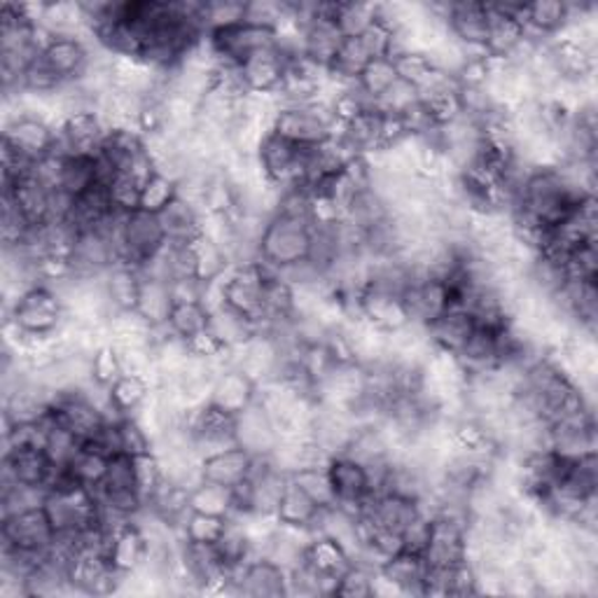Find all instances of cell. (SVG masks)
Returning <instances> with one entry per match:
<instances>
[{"instance_id": "cell-43", "label": "cell", "mask_w": 598, "mask_h": 598, "mask_svg": "<svg viewBox=\"0 0 598 598\" xmlns=\"http://www.w3.org/2000/svg\"><path fill=\"white\" fill-rule=\"evenodd\" d=\"M232 489L213 484V482H199L190 489V512L216 514V517H232Z\"/></svg>"}, {"instance_id": "cell-26", "label": "cell", "mask_w": 598, "mask_h": 598, "mask_svg": "<svg viewBox=\"0 0 598 598\" xmlns=\"http://www.w3.org/2000/svg\"><path fill=\"white\" fill-rule=\"evenodd\" d=\"M237 444L253 453V457H272V451L276 449L279 430L260 400L237 417Z\"/></svg>"}, {"instance_id": "cell-27", "label": "cell", "mask_w": 598, "mask_h": 598, "mask_svg": "<svg viewBox=\"0 0 598 598\" xmlns=\"http://www.w3.org/2000/svg\"><path fill=\"white\" fill-rule=\"evenodd\" d=\"M302 562L318 577H323L325 583L333 585V596H335L339 577L350 568V564H354L346 547L337 543L335 538H329V535H314V538L304 547Z\"/></svg>"}, {"instance_id": "cell-12", "label": "cell", "mask_w": 598, "mask_h": 598, "mask_svg": "<svg viewBox=\"0 0 598 598\" xmlns=\"http://www.w3.org/2000/svg\"><path fill=\"white\" fill-rule=\"evenodd\" d=\"M526 6L528 3H486V17H489L486 54L489 56L510 59L524 45Z\"/></svg>"}, {"instance_id": "cell-13", "label": "cell", "mask_w": 598, "mask_h": 598, "mask_svg": "<svg viewBox=\"0 0 598 598\" xmlns=\"http://www.w3.org/2000/svg\"><path fill=\"white\" fill-rule=\"evenodd\" d=\"M127 575H122L103 552H77L69 568V583L75 594L87 596H108L119 594L122 583Z\"/></svg>"}, {"instance_id": "cell-6", "label": "cell", "mask_w": 598, "mask_h": 598, "mask_svg": "<svg viewBox=\"0 0 598 598\" xmlns=\"http://www.w3.org/2000/svg\"><path fill=\"white\" fill-rule=\"evenodd\" d=\"M164 249H167V234H164L159 216L146 211H134L125 216L117 239L119 262L143 270V266L153 262Z\"/></svg>"}, {"instance_id": "cell-36", "label": "cell", "mask_w": 598, "mask_h": 598, "mask_svg": "<svg viewBox=\"0 0 598 598\" xmlns=\"http://www.w3.org/2000/svg\"><path fill=\"white\" fill-rule=\"evenodd\" d=\"M140 279H143L140 270L125 262H117L106 274H103V285H106L113 312H136Z\"/></svg>"}, {"instance_id": "cell-38", "label": "cell", "mask_w": 598, "mask_h": 598, "mask_svg": "<svg viewBox=\"0 0 598 598\" xmlns=\"http://www.w3.org/2000/svg\"><path fill=\"white\" fill-rule=\"evenodd\" d=\"M96 182H98L96 155H66L64 161H61L56 190L77 199L87 190H92Z\"/></svg>"}, {"instance_id": "cell-47", "label": "cell", "mask_w": 598, "mask_h": 598, "mask_svg": "<svg viewBox=\"0 0 598 598\" xmlns=\"http://www.w3.org/2000/svg\"><path fill=\"white\" fill-rule=\"evenodd\" d=\"M390 59H394L398 77L409 82V85H415L417 90H421L426 82L432 77V73L438 71L432 56L426 52H419V50H400Z\"/></svg>"}, {"instance_id": "cell-29", "label": "cell", "mask_w": 598, "mask_h": 598, "mask_svg": "<svg viewBox=\"0 0 598 598\" xmlns=\"http://www.w3.org/2000/svg\"><path fill=\"white\" fill-rule=\"evenodd\" d=\"M148 552H150V543L146 538V533H143V528L134 520V522H127L113 535L108 559L122 575H132L140 570L143 564L148 562Z\"/></svg>"}, {"instance_id": "cell-21", "label": "cell", "mask_w": 598, "mask_h": 598, "mask_svg": "<svg viewBox=\"0 0 598 598\" xmlns=\"http://www.w3.org/2000/svg\"><path fill=\"white\" fill-rule=\"evenodd\" d=\"M54 468L45 449L38 447H17L3 453V482L48 491Z\"/></svg>"}, {"instance_id": "cell-23", "label": "cell", "mask_w": 598, "mask_h": 598, "mask_svg": "<svg viewBox=\"0 0 598 598\" xmlns=\"http://www.w3.org/2000/svg\"><path fill=\"white\" fill-rule=\"evenodd\" d=\"M478 327V321L463 306H449L436 321L426 325V337L432 348L444 350V354L459 356L461 348L468 344L470 335Z\"/></svg>"}, {"instance_id": "cell-9", "label": "cell", "mask_w": 598, "mask_h": 598, "mask_svg": "<svg viewBox=\"0 0 598 598\" xmlns=\"http://www.w3.org/2000/svg\"><path fill=\"white\" fill-rule=\"evenodd\" d=\"M54 538L56 531L43 505L29 507L0 520V547L48 554Z\"/></svg>"}, {"instance_id": "cell-30", "label": "cell", "mask_w": 598, "mask_h": 598, "mask_svg": "<svg viewBox=\"0 0 598 598\" xmlns=\"http://www.w3.org/2000/svg\"><path fill=\"white\" fill-rule=\"evenodd\" d=\"M159 220L164 227V234H167V243L174 245H188L203 234V216L192 203L180 197H176L167 209L159 213Z\"/></svg>"}, {"instance_id": "cell-41", "label": "cell", "mask_w": 598, "mask_h": 598, "mask_svg": "<svg viewBox=\"0 0 598 598\" xmlns=\"http://www.w3.org/2000/svg\"><path fill=\"white\" fill-rule=\"evenodd\" d=\"M209 327L218 335V339L224 346H230V348H237V346L245 344L251 337L258 335V325L255 323L234 314L232 308H227V306L213 308Z\"/></svg>"}, {"instance_id": "cell-57", "label": "cell", "mask_w": 598, "mask_h": 598, "mask_svg": "<svg viewBox=\"0 0 598 598\" xmlns=\"http://www.w3.org/2000/svg\"><path fill=\"white\" fill-rule=\"evenodd\" d=\"M419 98H421L419 90L398 77L396 85L375 101V108L388 115H405L411 106H417Z\"/></svg>"}, {"instance_id": "cell-10", "label": "cell", "mask_w": 598, "mask_h": 598, "mask_svg": "<svg viewBox=\"0 0 598 598\" xmlns=\"http://www.w3.org/2000/svg\"><path fill=\"white\" fill-rule=\"evenodd\" d=\"M468 517L436 514L430 517V541L423 552L428 568H451L468 562Z\"/></svg>"}, {"instance_id": "cell-55", "label": "cell", "mask_w": 598, "mask_h": 598, "mask_svg": "<svg viewBox=\"0 0 598 598\" xmlns=\"http://www.w3.org/2000/svg\"><path fill=\"white\" fill-rule=\"evenodd\" d=\"M358 38H360L363 48L367 50L369 59L394 56L398 50V31L394 27H388L379 17H377V22Z\"/></svg>"}, {"instance_id": "cell-46", "label": "cell", "mask_w": 598, "mask_h": 598, "mask_svg": "<svg viewBox=\"0 0 598 598\" xmlns=\"http://www.w3.org/2000/svg\"><path fill=\"white\" fill-rule=\"evenodd\" d=\"M398 82V73H396V66H394V59L386 56V59H373L369 64L365 66V71L360 73L358 77V90L369 98V101H377L381 94H386L390 87H394Z\"/></svg>"}, {"instance_id": "cell-32", "label": "cell", "mask_w": 598, "mask_h": 598, "mask_svg": "<svg viewBox=\"0 0 598 598\" xmlns=\"http://www.w3.org/2000/svg\"><path fill=\"white\" fill-rule=\"evenodd\" d=\"M321 505H316L312 499L306 496V493L293 482L287 480L283 493H281V501H279V507H276V522L281 526H293V528H308L314 533V524L318 520L321 514Z\"/></svg>"}, {"instance_id": "cell-34", "label": "cell", "mask_w": 598, "mask_h": 598, "mask_svg": "<svg viewBox=\"0 0 598 598\" xmlns=\"http://www.w3.org/2000/svg\"><path fill=\"white\" fill-rule=\"evenodd\" d=\"M188 245H190V258H192V274L199 283L209 285L232 270L230 255L224 253L220 243H216L206 234L197 237Z\"/></svg>"}, {"instance_id": "cell-58", "label": "cell", "mask_w": 598, "mask_h": 598, "mask_svg": "<svg viewBox=\"0 0 598 598\" xmlns=\"http://www.w3.org/2000/svg\"><path fill=\"white\" fill-rule=\"evenodd\" d=\"M568 281H596L598 279V249L596 241L577 245L566 260Z\"/></svg>"}, {"instance_id": "cell-16", "label": "cell", "mask_w": 598, "mask_h": 598, "mask_svg": "<svg viewBox=\"0 0 598 598\" xmlns=\"http://www.w3.org/2000/svg\"><path fill=\"white\" fill-rule=\"evenodd\" d=\"M3 140L29 161L48 157L56 146V127L38 115H19L3 127Z\"/></svg>"}, {"instance_id": "cell-56", "label": "cell", "mask_w": 598, "mask_h": 598, "mask_svg": "<svg viewBox=\"0 0 598 598\" xmlns=\"http://www.w3.org/2000/svg\"><path fill=\"white\" fill-rule=\"evenodd\" d=\"M373 577L375 568L354 562L350 568L339 577L335 587V596L339 598H369L373 596Z\"/></svg>"}, {"instance_id": "cell-5", "label": "cell", "mask_w": 598, "mask_h": 598, "mask_svg": "<svg viewBox=\"0 0 598 598\" xmlns=\"http://www.w3.org/2000/svg\"><path fill=\"white\" fill-rule=\"evenodd\" d=\"M272 266L264 262H249V264H234L230 272L222 276V306L232 308L234 314L249 318L258 325L262 323V295H264V281L270 276Z\"/></svg>"}, {"instance_id": "cell-33", "label": "cell", "mask_w": 598, "mask_h": 598, "mask_svg": "<svg viewBox=\"0 0 598 598\" xmlns=\"http://www.w3.org/2000/svg\"><path fill=\"white\" fill-rule=\"evenodd\" d=\"M390 583L398 585L405 596H421L423 580L428 575V564L423 554H411V552H398L390 556L379 568Z\"/></svg>"}, {"instance_id": "cell-45", "label": "cell", "mask_w": 598, "mask_h": 598, "mask_svg": "<svg viewBox=\"0 0 598 598\" xmlns=\"http://www.w3.org/2000/svg\"><path fill=\"white\" fill-rule=\"evenodd\" d=\"M291 480L321 507H333L335 505V491L329 484L327 465H306L291 472Z\"/></svg>"}, {"instance_id": "cell-50", "label": "cell", "mask_w": 598, "mask_h": 598, "mask_svg": "<svg viewBox=\"0 0 598 598\" xmlns=\"http://www.w3.org/2000/svg\"><path fill=\"white\" fill-rule=\"evenodd\" d=\"M90 367H92V381L101 388H111L122 375H125V365H122V356L119 348L113 342L101 344L92 358H90Z\"/></svg>"}, {"instance_id": "cell-18", "label": "cell", "mask_w": 598, "mask_h": 598, "mask_svg": "<svg viewBox=\"0 0 598 598\" xmlns=\"http://www.w3.org/2000/svg\"><path fill=\"white\" fill-rule=\"evenodd\" d=\"M230 583L237 594L253 598L287 596V570L266 556H255L230 573Z\"/></svg>"}, {"instance_id": "cell-44", "label": "cell", "mask_w": 598, "mask_h": 598, "mask_svg": "<svg viewBox=\"0 0 598 598\" xmlns=\"http://www.w3.org/2000/svg\"><path fill=\"white\" fill-rule=\"evenodd\" d=\"M227 517H216V514L190 512L180 524V538L192 545H216L220 535L227 528Z\"/></svg>"}, {"instance_id": "cell-3", "label": "cell", "mask_w": 598, "mask_h": 598, "mask_svg": "<svg viewBox=\"0 0 598 598\" xmlns=\"http://www.w3.org/2000/svg\"><path fill=\"white\" fill-rule=\"evenodd\" d=\"M272 132L300 148H314L329 138H339L342 127L325 101L308 106H281L274 115Z\"/></svg>"}, {"instance_id": "cell-42", "label": "cell", "mask_w": 598, "mask_h": 598, "mask_svg": "<svg viewBox=\"0 0 598 598\" xmlns=\"http://www.w3.org/2000/svg\"><path fill=\"white\" fill-rule=\"evenodd\" d=\"M108 461H111V457H106L103 451L82 444V449L75 453V459L66 468L77 484L87 486V489H98L103 484V480H106Z\"/></svg>"}, {"instance_id": "cell-15", "label": "cell", "mask_w": 598, "mask_h": 598, "mask_svg": "<svg viewBox=\"0 0 598 598\" xmlns=\"http://www.w3.org/2000/svg\"><path fill=\"white\" fill-rule=\"evenodd\" d=\"M106 134L108 125L98 111H80L56 127L54 150L61 155H96Z\"/></svg>"}, {"instance_id": "cell-24", "label": "cell", "mask_w": 598, "mask_h": 598, "mask_svg": "<svg viewBox=\"0 0 598 598\" xmlns=\"http://www.w3.org/2000/svg\"><path fill=\"white\" fill-rule=\"evenodd\" d=\"M287 66V56L276 48L255 52L239 66L243 85L255 96H274Z\"/></svg>"}, {"instance_id": "cell-54", "label": "cell", "mask_w": 598, "mask_h": 598, "mask_svg": "<svg viewBox=\"0 0 598 598\" xmlns=\"http://www.w3.org/2000/svg\"><path fill=\"white\" fill-rule=\"evenodd\" d=\"M117 440H119V453H129V457H140V453L155 451L153 438L148 436V430L140 426L136 417L117 419Z\"/></svg>"}, {"instance_id": "cell-39", "label": "cell", "mask_w": 598, "mask_h": 598, "mask_svg": "<svg viewBox=\"0 0 598 598\" xmlns=\"http://www.w3.org/2000/svg\"><path fill=\"white\" fill-rule=\"evenodd\" d=\"M209 323H211V308L203 302H174L169 321H167V329L174 337L188 342L195 335L203 333V329L209 327Z\"/></svg>"}, {"instance_id": "cell-48", "label": "cell", "mask_w": 598, "mask_h": 598, "mask_svg": "<svg viewBox=\"0 0 598 598\" xmlns=\"http://www.w3.org/2000/svg\"><path fill=\"white\" fill-rule=\"evenodd\" d=\"M176 197H178V180L167 176V174L157 171L150 180L143 182L138 211L159 216Z\"/></svg>"}, {"instance_id": "cell-37", "label": "cell", "mask_w": 598, "mask_h": 598, "mask_svg": "<svg viewBox=\"0 0 598 598\" xmlns=\"http://www.w3.org/2000/svg\"><path fill=\"white\" fill-rule=\"evenodd\" d=\"M171 306H174L171 283L143 274L136 312L143 318H146L153 327H164V325H167V321H169Z\"/></svg>"}, {"instance_id": "cell-22", "label": "cell", "mask_w": 598, "mask_h": 598, "mask_svg": "<svg viewBox=\"0 0 598 598\" xmlns=\"http://www.w3.org/2000/svg\"><path fill=\"white\" fill-rule=\"evenodd\" d=\"M3 197L12 199L33 227L52 220V188L33 171L17 178L14 182H3Z\"/></svg>"}, {"instance_id": "cell-7", "label": "cell", "mask_w": 598, "mask_h": 598, "mask_svg": "<svg viewBox=\"0 0 598 598\" xmlns=\"http://www.w3.org/2000/svg\"><path fill=\"white\" fill-rule=\"evenodd\" d=\"M255 159L260 164L264 178L279 190L295 188V185L304 182L306 148L295 146V143L276 136L274 132H270L262 138Z\"/></svg>"}, {"instance_id": "cell-60", "label": "cell", "mask_w": 598, "mask_h": 598, "mask_svg": "<svg viewBox=\"0 0 598 598\" xmlns=\"http://www.w3.org/2000/svg\"><path fill=\"white\" fill-rule=\"evenodd\" d=\"M402 549L411 554H423L430 541V517L426 512H421L417 520H411L402 531Z\"/></svg>"}, {"instance_id": "cell-19", "label": "cell", "mask_w": 598, "mask_h": 598, "mask_svg": "<svg viewBox=\"0 0 598 598\" xmlns=\"http://www.w3.org/2000/svg\"><path fill=\"white\" fill-rule=\"evenodd\" d=\"M40 59L64 85H71L90 69L92 45L80 35H54L50 45L40 52Z\"/></svg>"}, {"instance_id": "cell-8", "label": "cell", "mask_w": 598, "mask_h": 598, "mask_svg": "<svg viewBox=\"0 0 598 598\" xmlns=\"http://www.w3.org/2000/svg\"><path fill=\"white\" fill-rule=\"evenodd\" d=\"M206 40H209L218 64H230V66H241L243 61L253 56L255 52L279 45L274 29L258 27L251 22H239L234 27L218 29L206 35Z\"/></svg>"}, {"instance_id": "cell-25", "label": "cell", "mask_w": 598, "mask_h": 598, "mask_svg": "<svg viewBox=\"0 0 598 598\" xmlns=\"http://www.w3.org/2000/svg\"><path fill=\"white\" fill-rule=\"evenodd\" d=\"M253 461H255L253 453H249L243 447H239V444L227 447L222 451L209 453V457L201 459V463H199L201 480L227 486V489H234L237 484L251 478Z\"/></svg>"}, {"instance_id": "cell-53", "label": "cell", "mask_w": 598, "mask_h": 598, "mask_svg": "<svg viewBox=\"0 0 598 598\" xmlns=\"http://www.w3.org/2000/svg\"><path fill=\"white\" fill-rule=\"evenodd\" d=\"M134 478H136V489L140 493L143 505H146L164 482V468L155 451L134 457Z\"/></svg>"}, {"instance_id": "cell-40", "label": "cell", "mask_w": 598, "mask_h": 598, "mask_svg": "<svg viewBox=\"0 0 598 598\" xmlns=\"http://www.w3.org/2000/svg\"><path fill=\"white\" fill-rule=\"evenodd\" d=\"M369 61L373 59H369L367 50L363 48L360 38H344L335 61L327 69V75L337 82H344V85H356Z\"/></svg>"}, {"instance_id": "cell-52", "label": "cell", "mask_w": 598, "mask_h": 598, "mask_svg": "<svg viewBox=\"0 0 598 598\" xmlns=\"http://www.w3.org/2000/svg\"><path fill=\"white\" fill-rule=\"evenodd\" d=\"M245 3L239 0H206L203 3V31L206 35L243 22Z\"/></svg>"}, {"instance_id": "cell-14", "label": "cell", "mask_w": 598, "mask_h": 598, "mask_svg": "<svg viewBox=\"0 0 598 598\" xmlns=\"http://www.w3.org/2000/svg\"><path fill=\"white\" fill-rule=\"evenodd\" d=\"M190 438L199 459L209 453L222 451L237 444V417L216 407L213 402H203L190 417Z\"/></svg>"}, {"instance_id": "cell-28", "label": "cell", "mask_w": 598, "mask_h": 598, "mask_svg": "<svg viewBox=\"0 0 598 598\" xmlns=\"http://www.w3.org/2000/svg\"><path fill=\"white\" fill-rule=\"evenodd\" d=\"M255 400H258V384L245 375L243 369L230 367L213 379L209 402L230 411V415L239 417L241 411L249 409Z\"/></svg>"}, {"instance_id": "cell-11", "label": "cell", "mask_w": 598, "mask_h": 598, "mask_svg": "<svg viewBox=\"0 0 598 598\" xmlns=\"http://www.w3.org/2000/svg\"><path fill=\"white\" fill-rule=\"evenodd\" d=\"M356 302L360 321L381 329V333H396V329L409 325L402 295L384 283L367 279V283L358 291Z\"/></svg>"}, {"instance_id": "cell-2", "label": "cell", "mask_w": 598, "mask_h": 598, "mask_svg": "<svg viewBox=\"0 0 598 598\" xmlns=\"http://www.w3.org/2000/svg\"><path fill=\"white\" fill-rule=\"evenodd\" d=\"M69 318V308L64 297H61L50 285H33L29 291L17 297L8 306V318L22 333L33 337H52Z\"/></svg>"}, {"instance_id": "cell-4", "label": "cell", "mask_w": 598, "mask_h": 598, "mask_svg": "<svg viewBox=\"0 0 598 598\" xmlns=\"http://www.w3.org/2000/svg\"><path fill=\"white\" fill-rule=\"evenodd\" d=\"M43 507L56 533L75 535L94 526L101 517V505L96 491L82 486L77 482L61 484L45 491Z\"/></svg>"}, {"instance_id": "cell-1", "label": "cell", "mask_w": 598, "mask_h": 598, "mask_svg": "<svg viewBox=\"0 0 598 598\" xmlns=\"http://www.w3.org/2000/svg\"><path fill=\"white\" fill-rule=\"evenodd\" d=\"M314 239V222L308 218L274 213L260 237V262L276 272L291 270L308 260Z\"/></svg>"}, {"instance_id": "cell-35", "label": "cell", "mask_w": 598, "mask_h": 598, "mask_svg": "<svg viewBox=\"0 0 598 598\" xmlns=\"http://www.w3.org/2000/svg\"><path fill=\"white\" fill-rule=\"evenodd\" d=\"M150 379L132 373H125L108 388V402L115 417H136L138 409L150 400Z\"/></svg>"}, {"instance_id": "cell-31", "label": "cell", "mask_w": 598, "mask_h": 598, "mask_svg": "<svg viewBox=\"0 0 598 598\" xmlns=\"http://www.w3.org/2000/svg\"><path fill=\"white\" fill-rule=\"evenodd\" d=\"M381 125H384V113L373 106L363 115H358L354 122H348L346 127H342L339 140L354 155H363V157L377 155L381 153Z\"/></svg>"}, {"instance_id": "cell-20", "label": "cell", "mask_w": 598, "mask_h": 598, "mask_svg": "<svg viewBox=\"0 0 598 598\" xmlns=\"http://www.w3.org/2000/svg\"><path fill=\"white\" fill-rule=\"evenodd\" d=\"M447 29L449 35L465 48L468 54L486 52V35H489L486 3H478V0H457V3H451Z\"/></svg>"}, {"instance_id": "cell-51", "label": "cell", "mask_w": 598, "mask_h": 598, "mask_svg": "<svg viewBox=\"0 0 598 598\" xmlns=\"http://www.w3.org/2000/svg\"><path fill=\"white\" fill-rule=\"evenodd\" d=\"M33 232V224L27 216L17 209L14 201L3 197V216H0V237H3V249H19Z\"/></svg>"}, {"instance_id": "cell-59", "label": "cell", "mask_w": 598, "mask_h": 598, "mask_svg": "<svg viewBox=\"0 0 598 598\" xmlns=\"http://www.w3.org/2000/svg\"><path fill=\"white\" fill-rule=\"evenodd\" d=\"M140 188H143V185L136 178H132L129 174H117L108 185V195H111V201H113V209L119 211V213L138 211Z\"/></svg>"}, {"instance_id": "cell-17", "label": "cell", "mask_w": 598, "mask_h": 598, "mask_svg": "<svg viewBox=\"0 0 598 598\" xmlns=\"http://www.w3.org/2000/svg\"><path fill=\"white\" fill-rule=\"evenodd\" d=\"M327 474L329 484H333L335 491V505L354 512L358 517L363 503L373 496L365 465L356 459L346 457V453H337V457L327 461Z\"/></svg>"}, {"instance_id": "cell-49", "label": "cell", "mask_w": 598, "mask_h": 598, "mask_svg": "<svg viewBox=\"0 0 598 598\" xmlns=\"http://www.w3.org/2000/svg\"><path fill=\"white\" fill-rule=\"evenodd\" d=\"M379 3H337L335 22L344 38H358L377 22Z\"/></svg>"}]
</instances>
